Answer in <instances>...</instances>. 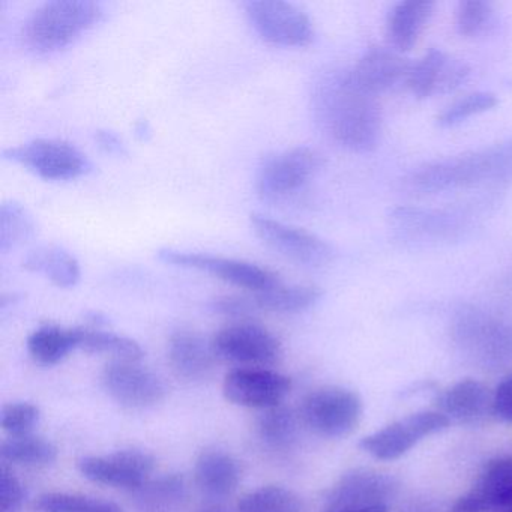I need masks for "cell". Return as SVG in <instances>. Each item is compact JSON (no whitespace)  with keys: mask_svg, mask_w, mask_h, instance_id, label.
<instances>
[{"mask_svg":"<svg viewBox=\"0 0 512 512\" xmlns=\"http://www.w3.org/2000/svg\"><path fill=\"white\" fill-rule=\"evenodd\" d=\"M211 346L218 358L250 368L274 365L283 355L280 340L268 329L250 322L220 329Z\"/></svg>","mask_w":512,"mask_h":512,"instance_id":"cell-8","label":"cell"},{"mask_svg":"<svg viewBox=\"0 0 512 512\" xmlns=\"http://www.w3.org/2000/svg\"><path fill=\"white\" fill-rule=\"evenodd\" d=\"M187 481L178 473L149 479L134 491V503L139 512H178L187 499Z\"/></svg>","mask_w":512,"mask_h":512,"instance_id":"cell-25","label":"cell"},{"mask_svg":"<svg viewBox=\"0 0 512 512\" xmlns=\"http://www.w3.org/2000/svg\"><path fill=\"white\" fill-rule=\"evenodd\" d=\"M26 491L16 473L2 464L0 467V512H19L25 503Z\"/></svg>","mask_w":512,"mask_h":512,"instance_id":"cell-38","label":"cell"},{"mask_svg":"<svg viewBox=\"0 0 512 512\" xmlns=\"http://www.w3.org/2000/svg\"><path fill=\"white\" fill-rule=\"evenodd\" d=\"M34 218L22 203L8 202L0 206V251L8 253L34 238Z\"/></svg>","mask_w":512,"mask_h":512,"instance_id":"cell-33","label":"cell"},{"mask_svg":"<svg viewBox=\"0 0 512 512\" xmlns=\"http://www.w3.org/2000/svg\"><path fill=\"white\" fill-rule=\"evenodd\" d=\"M0 455L7 463L44 467L58 460V448L44 437L25 434V436H11L4 440L0 445Z\"/></svg>","mask_w":512,"mask_h":512,"instance_id":"cell-29","label":"cell"},{"mask_svg":"<svg viewBox=\"0 0 512 512\" xmlns=\"http://www.w3.org/2000/svg\"><path fill=\"white\" fill-rule=\"evenodd\" d=\"M79 349L77 328L44 325L35 329L28 338L29 355L41 365H56Z\"/></svg>","mask_w":512,"mask_h":512,"instance_id":"cell-27","label":"cell"},{"mask_svg":"<svg viewBox=\"0 0 512 512\" xmlns=\"http://www.w3.org/2000/svg\"><path fill=\"white\" fill-rule=\"evenodd\" d=\"M496 23L493 5L484 0H463L455 13V29L464 38L488 34Z\"/></svg>","mask_w":512,"mask_h":512,"instance_id":"cell-34","label":"cell"},{"mask_svg":"<svg viewBox=\"0 0 512 512\" xmlns=\"http://www.w3.org/2000/svg\"><path fill=\"white\" fill-rule=\"evenodd\" d=\"M238 512H304V502L283 485H263L242 496Z\"/></svg>","mask_w":512,"mask_h":512,"instance_id":"cell-32","label":"cell"},{"mask_svg":"<svg viewBox=\"0 0 512 512\" xmlns=\"http://www.w3.org/2000/svg\"><path fill=\"white\" fill-rule=\"evenodd\" d=\"M4 158L28 167L47 181H70L92 169L83 152L62 140L37 139L4 151Z\"/></svg>","mask_w":512,"mask_h":512,"instance_id":"cell-7","label":"cell"},{"mask_svg":"<svg viewBox=\"0 0 512 512\" xmlns=\"http://www.w3.org/2000/svg\"><path fill=\"white\" fill-rule=\"evenodd\" d=\"M257 434L269 448L283 451L290 448L298 437V419L289 407L266 409L257 421Z\"/></svg>","mask_w":512,"mask_h":512,"instance_id":"cell-31","label":"cell"},{"mask_svg":"<svg viewBox=\"0 0 512 512\" xmlns=\"http://www.w3.org/2000/svg\"><path fill=\"white\" fill-rule=\"evenodd\" d=\"M77 467L95 484L136 491L151 479L155 458L142 449H119L112 454L80 458Z\"/></svg>","mask_w":512,"mask_h":512,"instance_id":"cell-13","label":"cell"},{"mask_svg":"<svg viewBox=\"0 0 512 512\" xmlns=\"http://www.w3.org/2000/svg\"><path fill=\"white\" fill-rule=\"evenodd\" d=\"M322 163L319 152L304 146L271 155L257 172V194L269 202L286 199L301 190L319 172Z\"/></svg>","mask_w":512,"mask_h":512,"instance_id":"cell-6","label":"cell"},{"mask_svg":"<svg viewBox=\"0 0 512 512\" xmlns=\"http://www.w3.org/2000/svg\"><path fill=\"white\" fill-rule=\"evenodd\" d=\"M499 100L491 92H475L461 98L457 103L449 106L442 115L437 118V125L440 128H452L463 124L473 116L481 115L497 106Z\"/></svg>","mask_w":512,"mask_h":512,"instance_id":"cell-36","label":"cell"},{"mask_svg":"<svg viewBox=\"0 0 512 512\" xmlns=\"http://www.w3.org/2000/svg\"><path fill=\"white\" fill-rule=\"evenodd\" d=\"M212 310H214L215 313L223 314V316L245 319V317L254 314V311H257V307L256 304H254L253 298L224 296V298H218L212 302Z\"/></svg>","mask_w":512,"mask_h":512,"instance_id":"cell-39","label":"cell"},{"mask_svg":"<svg viewBox=\"0 0 512 512\" xmlns=\"http://www.w3.org/2000/svg\"><path fill=\"white\" fill-rule=\"evenodd\" d=\"M202 512H227L226 509L221 508V506H209V508L203 509Z\"/></svg>","mask_w":512,"mask_h":512,"instance_id":"cell-43","label":"cell"},{"mask_svg":"<svg viewBox=\"0 0 512 512\" xmlns=\"http://www.w3.org/2000/svg\"><path fill=\"white\" fill-rule=\"evenodd\" d=\"M313 110L322 130L343 148L374 151L382 134V110L376 97L359 89L347 73H329L317 82Z\"/></svg>","mask_w":512,"mask_h":512,"instance_id":"cell-1","label":"cell"},{"mask_svg":"<svg viewBox=\"0 0 512 512\" xmlns=\"http://www.w3.org/2000/svg\"><path fill=\"white\" fill-rule=\"evenodd\" d=\"M328 512H388V506L376 505V506H367V508L340 509V511H328Z\"/></svg>","mask_w":512,"mask_h":512,"instance_id":"cell-42","label":"cell"},{"mask_svg":"<svg viewBox=\"0 0 512 512\" xmlns=\"http://www.w3.org/2000/svg\"><path fill=\"white\" fill-rule=\"evenodd\" d=\"M470 68L466 62L439 49H431L412 64L406 88L416 98H431L454 92L467 82Z\"/></svg>","mask_w":512,"mask_h":512,"instance_id":"cell-15","label":"cell"},{"mask_svg":"<svg viewBox=\"0 0 512 512\" xmlns=\"http://www.w3.org/2000/svg\"><path fill=\"white\" fill-rule=\"evenodd\" d=\"M512 178V139L481 151L433 161L407 179L412 190L434 194Z\"/></svg>","mask_w":512,"mask_h":512,"instance_id":"cell-2","label":"cell"},{"mask_svg":"<svg viewBox=\"0 0 512 512\" xmlns=\"http://www.w3.org/2000/svg\"><path fill=\"white\" fill-rule=\"evenodd\" d=\"M38 512H124L116 503L70 493H46L38 497Z\"/></svg>","mask_w":512,"mask_h":512,"instance_id":"cell-35","label":"cell"},{"mask_svg":"<svg viewBox=\"0 0 512 512\" xmlns=\"http://www.w3.org/2000/svg\"><path fill=\"white\" fill-rule=\"evenodd\" d=\"M439 412L463 424H478L493 413V395L484 383L464 379L454 383L437 397Z\"/></svg>","mask_w":512,"mask_h":512,"instance_id":"cell-20","label":"cell"},{"mask_svg":"<svg viewBox=\"0 0 512 512\" xmlns=\"http://www.w3.org/2000/svg\"><path fill=\"white\" fill-rule=\"evenodd\" d=\"M101 383L109 397L127 409H149L167 394L163 379L139 362H110L101 374Z\"/></svg>","mask_w":512,"mask_h":512,"instance_id":"cell-12","label":"cell"},{"mask_svg":"<svg viewBox=\"0 0 512 512\" xmlns=\"http://www.w3.org/2000/svg\"><path fill=\"white\" fill-rule=\"evenodd\" d=\"M466 215L439 209L401 206L391 214V223L404 238L431 242L454 238L466 224Z\"/></svg>","mask_w":512,"mask_h":512,"instance_id":"cell-19","label":"cell"},{"mask_svg":"<svg viewBox=\"0 0 512 512\" xmlns=\"http://www.w3.org/2000/svg\"><path fill=\"white\" fill-rule=\"evenodd\" d=\"M493 415L512 422V374L503 379L493 394Z\"/></svg>","mask_w":512,"mask_h":512,"instance_id":"cell-40","label":"cell"},{"mask_svg":"<svg viewBox=\"0 0 512 512\" xmlns=\"http://www.w3.org/2000/svg\"><path fill=\"white\" fill-rule=\"evenodd\" d=\"M101 17L103 8L92 0L46 2L26 19L23 44L40 55L58 52L94 28Z\"/></svg>","mask_w":512,"mask_h":512,"instance_id":"cell-3","label":"cell"},{"mask_svg":"<svg viewBox=\"0 0 512 512\" xmlns=\"http://www.w3.org/2000/svg\"><path fill=\"white\" fill-rule=\"evenodd\" d=\"M412 62L391 47H371L349 71L350 79L362 91L377 97L407 85Z\"/></svg>","mask_w":512,"mask_h":512,"instance_id":"cell-16","label":"cell"},{"mask_svg":"<svg viewBox=\"0 0 512 512\" xmlns=\"http://www.w3.org/2000/svg\"><path fill=\"white\" fill-rule=\"evenodd\" d=\"M361 397L343 386H322L305 395L301 403V418L314 433L323 437H346L361 422Z\"/></svg>","mask_w":512,"mask_h":512,"instance_id":"cell-4","label":"cell"},{"mask_svg":"<svg viewBox=\"0 0 512 512\" xmlns=\"http://www.w3.org/2000/svg\"><path fill=\"white\" fill-rule=\"evenodd\" d=\"M322 298V290L314 286H284L277 284L271 289L256 293L253 301L257 310L274 313H301L310 310Z\"/></svg>","mask_w":512,"mask_h":512,"instance_id":"cell-28","label":"cell"},{"mask_svg":"<svg viewBox=\"0 0 512 512\" xmlns=\"http://www.w3.org/2000/svg\"><path fill=\"white\" fill-rule=\"evenodd\" d=\"M97 142L109 154H124L125 152L124 145H122L119 137L110 133V131H98Z\"/></svg>","mask_w":512,"mask_h":512,"instance_id":"cell-41","label":"cell"},{"mask_svg":"<svg viewBox=\"0 0 512 512\" xmlns=\"http://www.w3.org/2000/svg\"><path fill=\"white\" fill-rule=\"evenodd\" d=\"M394 488V481L383 473L367 469L353 470L341 476L340 481L329 490L326 502L329 511L385 505L386 497L391 496Z\"/></svg>","mask_w":512,"mask_h":512,"instance_id":"cell-17","label":"cell"},{"mask_svg":"<svg viewBox=\"0 0 512 512\" xmlns=\"http://www.w3.org/2000/svg\"><path fill=\"white\" fill-rule=\"evenodd\" d=\"M26 271L44 275L58 287H74L80 280L79 262L59 247H41L26 256Z\"/></svg>","mask_w":512,"mask_h":512,"instance_id":"cell-26","label":"cell"},{"mask_svg":"<svg viewBox=\"0 0 512 512\" xmlns=\"http://www.w3.org/2000/svg\"><path fill=\"white\" fill-rule=\"evenodd\" d=\"M451 424L448 416L439 410H422L406 418L386 425L376 433L368 434L361 440L362 451L380 461H392L403 457L424 437L439 433Z\"/></svg>","mask_w":512,"mask_h":512,"instance_id":"cell-9","label":"cell"},{"mask_svg":"<svg viewBox=\"0 0 512 512\" xmlns=\"http://www.w3.org/2000/svg\"><path fill=\"white\" fill-rule=\"evenodd\" d=\"M292 382L289 377L268 368L241 367L226 374L223 394L236 406L271 409L283 404Z\"/></svg>","mask_w":512,"mask_h":512,"instance_id":"cell-14","label":"cell"},{"mask_svg":"<svg viewBox=\"0 0 512 512\" xmlns=\"http://www.w3.org/2000/svg\"><path fill=\"white\" fill-rule=\"evenodd\" d=\"M214 350L202 335L191 329H178L170 335L169 362L176 376L188 382L203 380L214 365Z\"/></svg>","mask_w":512,"mask_h":512,"instance_id":"cell-21","label":"cell"},{"mask_svg":"<svg viewBox=\"0 0 512 512\" xmlns=\"http://www.w3.org/2000/svg\"><path fill=\"white\" fill-rule=\"evenodd\" d=\"M251 227L263 244L299 265L319 268L328 265L334 257L331 245L307 230L287 226L262 214L251 215Z\"/></svg>","mask_w":512,"mask_h":512,"instance_id":"cell-11","label":"cell"},{"mask_svg":"<svg viewBox=\"0 0 512 512\" xmlns=\"http://www.w3.org/2000/svg\"><path fill=\"white\" fill-rule=\"evenodd\" d=\"M508 505H512V457H500L485 464L473 487L455 502L452 512H484Z\"/></svg>","mask_w":512,"mask_h":512,"instance_id":"cell-18","label":"cell"},{"mask_svg":"<svg viewBox=\"0 0 512 512\" xmlns=\"http://www.w3.org/2000/svg\"><path fill=\"white\" fill-rule=\"evenodd\" d=\"M433 10L434 4L430 0H404L395 5L386 20L388 47L400 53L409 52L418 43Z\"/></svg>","mask_w":512,"mask_h":512,"instance_id":"cell-23","label":"cell"},{"mask_svg":"<svg viewBox=\"0 0 512 512\" xmlns=\"http://www.w3.org/2000/svg\"><path fill=\"white\" fill-rule=\"evenodd\" d=\"M458 338L484 350L512 349V328L478 310H467L455 323Z\"/></svg>","mask_w":512,"mask_h":512,"instance_id":"cell-24","label":"cell"},{"mask_svg":"<svg viewBox=\"0 0 512 512\" xmlns=\"http://www.w3.org/2000/svg\"><path fill=\"white\" fill-rule=\"evenodd\" d=\"M197 487L211 499H224L235 493L241 481V466L229 452L206 449L194 466Z\"/></svg>","mask_w":512,"mask_h":512,"instance_id":"cell-22","label":"cell"},{"mask_svg":"<svg viewBox=\"0 0 512 512\" xmlns=\"http://www.w3.org/2000/svg\"><path fill=\"white\" fill-rule=\"evenodd\" d=\"M158 259L170 263V265L181 266V268L206 272V274L214 275L218 280L253 290L256 293L271 289L281 283L280 278L274 272L254 265V263L245 262V260L193 253V251L173 250V248H164V250L158 251Z\"/></svg>","mask_w":512,"mask_h":512,"instance_id":"cell-10","label":"cell"},{"mask_svg":"<svg viewBox=\"0 0 512 512\" xmlns=\"http://www.w3.org/2000/svg\"><path fill=\"white\" fill-rule=\"evenodd\" d=\"M40 416L38 406L28 401H20V403L4 406L0 415V424L10 436H25L34 430L35 425L40 421Z\"/></svg>","mask_w":512,"mask_h":512,"instance_id":"cell-37","label":"cell"},{"mask_svg":"<svg viewBox=\"0 0 512 512\" xmlns=\"http://www.w3.org/2000/svg\"><path fill=\"white\" fill-rule=\"evenodd\" d=\"M248 22L266 43L305 47L314 40L310 17L295 5L281 0H250L244 4Z\"/></svg>","mask_w":512,"mask_h":512,"instance_id":"cell-5","label":"cell"},{"mask_svg":"<svg viewBox=\"0 0 512 512\" xmlns=\"http://www.w3.org/2000/svg\"><path fill=\"white\" fill-rule=\"evenodd\" d=\"M79 331V349L95 355H106L115 361L139 362L145 352L137 341L124 335L101 329L77 328Z\"/></svg>","mask_w":512,"mask_h":512,"instance_id":"cell-30","label":"cell"}]
</instances>
